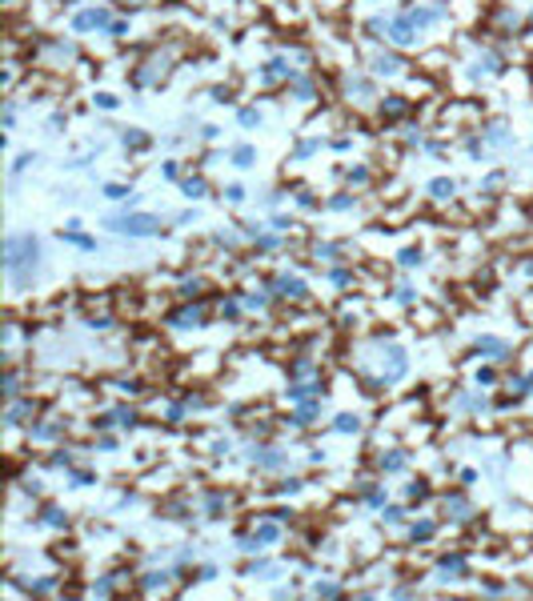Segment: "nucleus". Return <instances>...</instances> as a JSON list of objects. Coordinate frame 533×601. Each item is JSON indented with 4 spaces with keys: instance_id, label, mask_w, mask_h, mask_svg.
<instances>
[{
    "instance_id": "nucleus-1",
    "label": "nucleus",
    "mask_w": 533,
    "mask_h": 601,
    "mask_svg": "<svg viewBox=\"0 0 533 601\" xmlns=\"http://www.w3.org/2000/svg\"><path fill=\"white\" fill-rule=\"evenodd\" d=\"M4 261H8V273L16 276V285H24L32 276V265H36V241L32 237H12L8 249H4Z\"/></svg>"
},
{
    "instance_id": "nucleus-2",
    "label": "nucleus",
    "mask_w": 533,
    "mask_h": 601,
    "mask_svg": "<svg viewBox=\"0 0 533 601\" xmlns=\"http://www.w3.org/2000/svg\"><path fill=\"white\" fill-rule=\"evenodd\" d=\"M108 224H112V228H120V233H160V220H157V217H145V213L112 217Z\"/></svg>"
},
{
    "instance_id": "nucleus-3",
    "label": "nucleus",
    "mask_w": 533,
    "mask_h": 601,
    "mask_svg": "<svg viewBox=\"0 0 533 601\" xmlns=\"http://www.w3.org/2000/svg\"><path fill=\"white\" fill-rule=\"evenodd\" d=\"M477 349H481V353H489V357H505V353H509V349H505L501 341H493V337H485V341H477Z\"/></svg>"
},
{
    "instance_id": "nucleus-4",
    "label": "nucleus",
    "mask_w": 533,
    "mask_h": 601,
    "mask_svg": "<svg viewBox=\"0 0 533 601\" xmlns=\"http://www.w3.org/2000/svg\"><path fill=\"white\" fill-rule=\"evenodd\" d=\"M449 573H453V577L465 573V561H461V557H445V561H441V577H449Z\"/></svg>"
},
{
    "instance_id": "nucleus-5",
    "label": "nucleus",
    "mask_w": 533,
    "mask_h": 601,
    "mask_svg": "<svg viewBox=\"0 0 533 601\" xmlns=\"http://www.w3.org/2000/svg\"><path fill=\"white\" fill-rule=\"evenodd\" d=\"M277 289H281V293H289V297H305V285H301V281H289V276H285Z\"/></svg>"
},
{
    "instance_id": "nucleus-6",
    "label": "nucleus",
    "mask_w": 533,
    "mask_h": 601,
    "mask_svg": "<svg viewBox=\"0 0 533 601\" xmlns=\"http://www.w3.org/2000/svg\"><path fill=\"white\" fill-rule=\"evenodd\" d=\"M401 465H405V453H401V449H397V453H389V457L381 461V469H385V473H393V469H401Z\"/></svg>"
},
{
    "instance_id": "nucleus-7",
    "label": "nucleus",
    "mask_w": 533,
    "mask_h": 601,
    "mask_svg": "<svg viewBox=\"0 0 533 601\" xmlns=\"http://www.w3.org/2000/svg\"><path fill=\"white\" fill-rule=\"evenodd\" d=\"M413 541H429L433 537V521H421V525H413V533H409Z\"/></svg>"
},
{
    "instance_id": "nucleus-8",
    "label": "nucleus",
    "mask_w": 533,
    "mask_h": 601,
    "mask_svg": "<svg viewBox=\"0 0 533 601\" xmlns=\"http://www.w3.org/2000/svg\"><path fill=\"white\" fill-rule=\"evenodd\" d=\"M277 537H281V533H277V525H273V521H265V525L257 529V541H277Z\"/></svg>"
},
{
    "instance_id": "nucleus-9",
    "label": "nucleus",
    "mask_w": 533,
    "mask_h": 601,
    "mask_svg": "<svg viewBox=\"0 0 533 601\" xmlns=\"http://www.w3.org/2000/svg\"><path fill=\"white\" fill-rule=\"evenodd\" d=\"M101 20H105V12H84L76 24H80V28H93V24H101Z\"/></svg>"
},
{
    "instance_id": "nucleus-10",
    "label": "nucleus",
    "mask_w": 533,
    "mask_h": 601,
    "mask_svg": "<svg viewBox=\"0 0 533 601\" xmlns=\"http://www.w3.org/2000/svg\"><path fill=\"white\" fill-rule=\"evenodd\" d=\"M337 429H341V433H349V429H357V417H349V413H341V417H337Z\"/></svg>"
},
{
    "instance_id": "nucleus-11",
    "label": "nucleus",
    "mask_w": 533,
    "mask_h": 601,
    "mask_svg": "<svg viewBox=\"0 0 533 601\" xmlns=\"http://www.w3.org/2000/svg\"><path fill=\"white\" fill-rule=\"evenodd\" d=\"M185 193H189V197H201L205 184H201V180H185Z\"/></svg>"
},
{
    "instance_id": "nucleus-12",
    "label": "nucleus",
    "mask_w": 533,
    "mask_h": 601,
    "mask_svg": "<svg viewBox=\"0 0 533 601\" xmlns=\"http://www.w3.org/2000/svg\"><path fill=\"white\" fill-rule=\"evenodd\" d=\"M313 413H317V405H305V409L297 413V421H313Z\"/></svg>"
}]
</instances>
